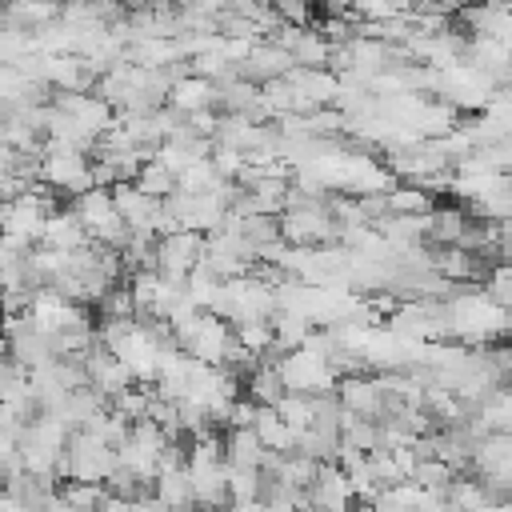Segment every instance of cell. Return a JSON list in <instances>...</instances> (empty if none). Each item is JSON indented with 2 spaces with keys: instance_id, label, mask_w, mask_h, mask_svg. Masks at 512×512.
Wrapping results in <instances>:
<instances>
[{
  "instance_id": "obj_1",
  "label": "cell",
  "mask_w": 512,
  "mask_h": 512,
  "mask_svg": "<svg viewBox=\"0 0 512 512\" xmlns=\"http://www.w3.org/2000/svg\"><path fill=\"white\" fill-rule=\"evenodd\" d=\"M40 180L72 200V196H80V192H88V188L96 184V180H92V156H88L84 148L48 140L44 164H40Z\"/></svg>"
},
{
  "instance_id": "obj_2",
  "label": "cell",
  "mask_w": 512,
  "mask_h": 512,
  "mask_svg": "<svg viewBox=\"0 0 512 512\" xmlns=\"http://www.w3.org/2000/svg\"><path fill=\"white\" fill-rule=\"evenodd\" d=\"M204 252H208V232H200V228H176V232H168V236H160V272L168 276V280H188V272L204 260Z\"/></svg>"
},
{
  "instance_id": "obj_3",
  "label": "cell",
  "mask_w": 512,
  "mask_h": 512,
  "mask_svg": "<svg viewBox=\"0 0 512 512\" xmlns=\"http://www.w3.org/2000/svg\"><path fill=\"white\" fill-rule=\"evenodd\" d=\"M336 396L344 408L360 412V416H384V404H388V388L380 376H368V372H348L336 380Z\"/></svg>"
},
{
  "instance_id": "obj_4",
  "label": "cell",
  "mask_w": 512,
  "mask_h": 512,
  "mask_svg": "<svg viewBox=\"0 0 512 512\" xmlns=\"http://www.w3.org/2000/svg\"><path fill=\"white\" fill-rule=\"evenodd\" d=\"M296 68V56L284 48V44H276V40H256L252 44V52L240 60V76H248V80H256V84H268V80H276V76H288Z\"/></svg>"
},
{
  "instance_id": "obj_5",
  "label": "cell",
  "mask_w": 512,
  "mask_h": 512,
  "mask_svg": "<svg viewBox=\"0 0 512 512\" xmlns=\"http://www.w3.org/2000/svg\"><path fill=\"white\" fill-rule=\"evenodd\" d=\"M308 500L316 508H348V504H356L352 484H348V472L336 460H320V472L308 484Z\"/></svg>"
},
{
  "instance_id": "obj_6",
  "label": "cell",
  "mask_w": 512,
  "mask_h": 512,
  "mask_svg": "<svg viewBox=\"0 0 512 512\" xmlns=\"http://www.w3.org/2000/svg\"><path fill=\"white\" fill-rule=\"evenodd\" d=\"M168 104L180 108V112H188V116L192 112H204V108H220V84L208 80V76H200V72H188L184 80L172 84Z\"/></svg>"
},
{
  "instance_id": "obj_7",
  "label": "cell",
  "mask_w": 512,
  "mask_h": 512,
  "mask_svg": "<svg viewBox=\"0 0 512 512\" xmlns=\"http://www.w3.org/2000/svg\"><path fill=\"white\" fill-rule=\"evenodd\" d=\"M40 240H44V244H52V248L72 252V248L88 244L92 236H88V228H84L80 212H76L72 204H64V208H56V212L48 216V224H44V236H40Z\"/></svg>"
},
{
  "instance_id": "obj_8",
  "label": "cell",
  "mask_w": 512,
  "mask_h": 512,
  "mask_svg": "<svg viewBox=\"0 0 512 512\" xmlns=\"http://www.w3.org/2000/svg\"><path fill=\"white\" fill-rule=\"evenodd\" d=\"M284 392H288V380H284V368L276 360H260L244 376V396H252L256 404H280Z\"/></svg>"
},
{
  "instance_id": "obj_9",
  "label": "cell",
  "mask_w": 512,
  "mask_h": 512,
  "mask_svg": "<svg viewBox=\"0 0 512 512\" xmlns=\"http://www.w3.org/2000/svg\"><path fill=\"white\" fill-rule=\"evenodd\" d=\"M256 432L272 452H296V428L284 420V412L276 404H260L256 412Z\"/></svg>"
},
{
  "instance_id": "obj_10",
  "label": "cell",
  "mask_w": 512,
  "mask_h": 512,
  "mask_svg": "<svg viewBox=\"0 0 512 512\" xmlns=\"http://www.w3.org/2000/svg\"><path fill=\"white\" fill-rule=\"evenodd\" d=\"M224 448H228V464H248V468H260V464H264V456H268V444L260 440L256 424L228 428Z\"/></svg>"
},
{
  "instance_id": "obj_11",
  "label": "cell",
  "mask_w": 512,
  "mask_h": 512,
  "mask_svg": "<svg viewBox=\"0 0 512 512\" xmlns=\"http://www.w3.org/2000/svg\"><path fill=\"white\" fill-rule=\"evenodd\" d=\"M192 472V488H196V504H232V488H228V464L216 468H188Z\"/></svg>"
},
{
  "instance_id": "obj_12",
  "label": "cell",
  "mask_w": 512,
  "mask_h": 512,
  "mask_svg": "<svg viewBox=\"0 0 512 512\" xmlns=\"http://www.w3.org/2000/svg\"><path fill=\"white\" fill-rule=\"evenodd\" d=\"M388 208H392V212L420 216V212H432V208H436V196H432L420 180H396V184L388 188Z\"/></svg>"
},
{
  "instance_id": "obj_13",
  "label": "cell",
  "mask_w": 512,
  "mask_h": 512,
  "mask_svg": "<svg viewBox=\"0 0 512 512\" xmlns=\"http://www.w3.org/2000/svg\"><path fill=\"white\" fill-rule=\"evenodd\" d=\"M468 220H472V212H464L460 204H436L432 208V232H428V240L432 244H460Z\"/></svg>"
},
{
  "instance_id": "obj_14",
  "label": "cell",
  "mask_w": 512,
  "mask_h": 512,
  "mask_svg": "<svg viewBox=\"0 0 512 512\" xmlns=\"http://www.w3.org/2000/svg\"><path fill=\"white\" fill-rule=\"evenodd\" d=\"M156 500H160V504H172V508L196 504L192 472H188V468H164V472L156 476Z\"/></svg>"
},
{
  "instance_id": "obj_15",
  "label": "cell",
  "mask_w": 512,
  "mask_h": 512,
  "mask_svg": "<svg viewBox=\"0 0 512 512\" xmlns=\"http://www.w3.org/2000/svg\"><path fill=\"white\" fill-rule=\"evenodd\" d=\"M292 56H296V64H304V68H328V64H332V40H328L320 28H304L300 40L292 44Z\"/></svg>"
},
{
  "instance_id": "obj_16",
  "label": "cell",
  "mask_w": 512,
  "mask_h": 512,
  "mask_svg": "<svg viewBox=\"0 0 512 512\" xmlns=\"http://www.w3.org/2000/svg\"><path fill=\"white\" fill-rule=\"evenodd\" d=\"M136 184L148 192V196H156V200H168L176 188H180V176L160 160V156H152V160H144V168H140V176H136Z\"/></svg>"
},
{
  "instance_id": "obj_17",
  "label": "cell",
  "mask_w": 512,
  "mask_h": 512,
  "mask_svg": "<svg viewBox=\"0 0 512 512\" xmlns=\"http://www.w3.org/2000/svg\"><path fill=\"white\" fill-rule=\"evenodd\" d=\"M448 504H456V508H484V504H492V492H488V484H484V476H464V472H456V480L448 484Z\"/></svg>"
},
{
  "instance_id": "obj_18",
  "label": "cell",
  "mask_w": 512,
  "mask_h": 512,
  "mask_svg": "<svg viewBox=\"0 0 512 512\" xmlns=\"http://www.w3.org/2000/svg\"><path fill=\"white\" fill-rule=\"evenodd\" d=\"M280 412H284V420L300 432V428H308L312 420H316V392H300V388H288L284 392V400L276 404Z\"/></svg>"
},
{
  "instance_id": "obj_19",
  "label": "cell",
  "mask_w": 512,
  "mask_h": 512,
  "mask_svg": "<svg viewBox=\"0 0 512 512\" xmlns=\"http://www.w3.org/2000/svg\"><path fill=\"white\" fill-rule=\"evenodd\" d=\"M96 316H140V312H136V296H132L128 280L112 284V288L100 296V304H96Z\"/></svg>"
},
{
  "instance_id": "obj_20",
  "label": "cell",
  "mask_w": 512,
  "mask_h": 512,
  "mask_svg": "<svg viewBox=\"0 0 512 512\" xmlns=\"http://www.w3.org/2000/svg\"><path fill=\"white\" fill-rule=\"evenodd\" d=\"M412 480H420L424 488H448L452 480H456V468L444 460V456H420V464H416V476Z\"/></svg>"
},
{
  "instance_id": "obj_21",
  "label": "cell",
  "mask_w": 512,
  "mask_h": 512,
  "mask_svg": "<svg viewBox=\"0 0 512 512\" xmlns=\"http://www.w3.org/2000/svg\"><path fill=\"white\" fill-rule=\"evenodd\" d=\"M276 12H280L288 24H312L316 0H276Z\"/></svg>"
},
{
  "instance_id": "obj_22",
  "label": "cell",
  "mask_w": 512,
  "mask_h": 512,
  "mask_svg": "<svg viewBox=\"0 0 512 512\" xmlns=\"http://www.w3.org/2000/svg\"><path fill=\"white\" fill-rule=\"evenodd\" d=\"M120 4H128V8H136V4H144V0H120Z\"/></svg>"
}]
</instances>
